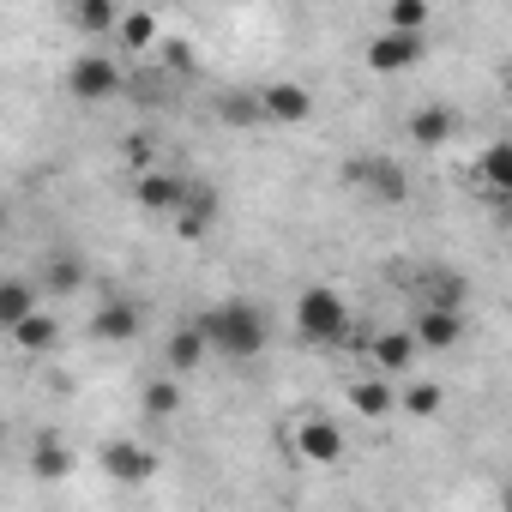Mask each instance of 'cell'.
I'll list each match as a JSON object with an SVG mask.
<instances>
[{
    "instance_id": "obj_9",
    "label": "cell",
    "mask_w": 512,
    "mask_h": 512,
    "mask_svg": "<svg viewBox=\"0 0 512 512\" xmlns=\"http://www.w3.org/2000/svg\"><path fill=\"white\" fill-rule=\"evenodd\" d=\"M73 470H79L73 446H67L55 428H43V434L31 440V482H49V488H55V482H67Z\"/></svg>"
},
{
    "instance_id": "obj_19",
    "label": "cell",
    "mask_w": 512,
    "mask_h": 512,
    "mask_svg": "<svg viewBox=\"0 0 512 512\" xmlns=\"http://www.w3.org/2000/svg\"><path fill=\"white\" fill-rule=\"evenodd\" d=\"M13 344H19L25 356H43V350H55V344H61V326H55V314H43V308H37L25 326H13Z\"/></svg>"
},
{
    "instance_id": "obj_8",
    "label": "cell",
    "mask_w": 512,
    "mask_h": 512,
    "mask_svg": "<svg viewBox=\"0 0 512 512\" xmlns=\"http://www.w3.org/2000/svg\"><path fill=\"white\" fill-rule=\"evenodd\" d=\"M253 103H260V121H308L314 115V97H308V85H296V79H278V85H266V91H253Z\"/></svg>"
},
{
    "instance_id": "obj_3",
    "label": "cell",
    "mask_w": 512,
    "mask_h": 512,
    "mask_svg": "<svg viewBox=\"0 0 512 512\" xmlns=\"http://www.w3.org/2000/svg\"><path fill=\"white\" fill-rule=\"evenodd\" d=\"M97 458H103V476L121 482V488H145V482L157 476V464H163L145 440H103Z\"/></svg>"
},
{
    "instance_id": "obj_2",
    "label": "cell",
    "mask_w": 512,
    "mask_h": 512,
    "mask_svg": "<svg viewBox=\"0 0 512 512\" xmlns=\"http://www.w3.org/2000/svg\"><path fill=\"white\" fill-rule=\"evenodd\" d=\"M296 332H302L308 344L368 350V338H362V332H356V320H350V302H344L332 284H314V290H302V296H296Z\"/></svg>"
},
{
    "instance_id": "obj_28",
    "label": "cell",
    "mask_w": 512,
    "mask_h": 512,
    "mask_svg": "<svg viewBox=\"0 0 512 512\" xmlns=\"http://www.w3.org/2000/svg\"><path fill=\"white\" fill-rule=\"evenodd\" d=\"M163 67L169 73H193V49L187 43H163Z\"/></svg>"
},
{
    "instance_id": "obj_11",
    "label": "cell",
    "mask_w": 512,
    "mask_h": 512,
    "mask_svg": "<svg viewBox=\"0 0 512 512\" xmlns=\"http://www.w3.org/2000/svg\"><path fill=\"white\" fill-rule=\"evenodd\" d=\"M43 308V290L31 278H0V338H13V326H25Z\"/></svg>"
},
{
    "instance_id": "obj_5",
    "label": "cell",
    "mask_w": 512,
    "mask_h": 512,
    "mask_svg": "<svg viewBox=\"0 0 512 512\" xmlns=\"http://www.w3.org/2000/svg\"><path fill=\"white\" fill-rule=\"evenodd\" d=\"M290 440H296V452H302L308 464H338V458H344V428H338L332 416H320V410H308Z\"/></svg>"
},
{
    "instance_id": "obj_7",
    "label": "cell",
    "mask_w": 512,
    "mask_h": 512,
    "mask_svg": "<svg viewBox=\"0 0 512 512\" xmlns=\"http://www.w3.org/2000/svg\"><path fill=\"white\" fill-rule=\"evenodd\" d=\"M350 175H356L380 205H404V199H410V175H404V163H398V157H362Z\"/></svg>"
},
{
    "instance_id": "obj_24",
    "label": "cell",
    "mask_w": 512,
    "mask_h": 512,
    "mask_svg": "<svg viewBox=\"0 0 512 512\" xmlns=\"http://www.w3.org/2000/svg\"><path fill=\"white\" fill-rule=\"evenodd\" d=\"M428 0H392V13H386V25L392 31H404V37H422V25H428Z\"/></svg>"
},
{
    "instance_id": "obj_10",
    "label": "cell",
    "mask_w": 512,
    "mask_h": 512,
    "mask_svg": "<svg viewBox=\"0 0 512 512\" xmlns=\"http://www.w3.org/2000/svg\"><path fill=\"white\" fill-rule=\"evenodd\" d=\"M422 55H428V43H422V37L380 31V37L368 43V73H404V67H416Z\"/></svg>"
},
{
    "instance_id": "obj_20",
    "label": "cell",
    "mask_w": 512,
    "mask_h": 512,
    "mask_svg": "<svg viewBox=\"0 0 512 512\" xmlns=\"http://www.w3.org/2000/svg\"><path fill=\"white\" fill-rule=\"evenodd\" d=\"M163 356H169L175 374H193V368L205 362V332H199V326H181V332L163 344Z\"/></svg>"
},
{
    "instance_id": "obj_22",
    "label": "cell",
    "mask_w": 512,
    "mask_h": 512,
    "mask_svg": "<svg viewBox=\"0 0 512 512\" xmlns=\"http://www.w3.org/2000/svg\"><path fill=\"white\" fill-rule=\"evenodd\" d=\"M67 19H73V31H85V37H103V31H115V25H121V13L109 7V0H79Z\"/></svg>"
},
{
    "instance_id": "obj_14",
    "label": "cell",
    "mask_w": 512,
    "mask_h": 512,
    "mask_svg": "<svg viewBox=\"0 0 512 512\" xmlns=\"http://www.w3.org/2000/svg\"><path fill=\"white\" fill-rule=\"evenodd\" d=\"M452 133H458V115L446 103H428V109L410 115V145L416 151H440V145H452Z\"/></svg>"
},
{
    "instance_id": "obj_6",
    "label": "cell",
    "mask_w": 512,
    "mask_h": 512,
    "mask_svg": "<svg viewBox=\"0 0 512 512\" xmlns=\"http://www.w3.org/2000/svg\"><path fill=\"white\" fill-rule=\"evenodd\" d=\"M223 217V199H217V187H205V181H187V193H181V205H175V235L181 241H199L211 223Z\"/></svg>"
},
{
    "instance_id": "obj_17",
    "label": "cell",
    "mask_w": 512,
    "mask_h": 512,
    "mask_svg": "<svg viewBox=\"0 0 512 512\" xmlns=\"http://www.w3.org/2000/svg\"><path fill=\"white\" fill-rule=\"evenodd\" d=\"M85 278H91V272H85L79 253H55V260L43 266V278H37V290H43V296H79Z\"/></svg>"
},
{
    "instance_id": "obj_13",
    "label": "cell",
    "mask_w": 512,
    "mask_h": 512,
    "mask_svg": "<svg viewBox=\"0 0 512 512\" xmlns=\"http://www.w3.org/2000/svg\"><path fill=\"white\" fill-rule=\"evenodd\" d=\"M368 356H374L380 380H398V374L416 368V338H410V332H374V338H368Z\"/></svg>"
},
{
    "instance_id": "obj_18",
    "label": "cell",
    "mask_w": 512,
    "mask_h": 512,
    "mask_svg": "<svg viewBox=\"0 0 512 512\" xmlns=\"http://www.w3.org/2000/svg\"><path fill=\"white\" fill-rule=\"evenodd\" d=\"M476 175H482L488 199H506V193H512V145H506V139H494V145L482 151V169H476Z\"/></svg>"
},
{
    "instance_id": "obj_15",
    "label": "cell",
    "mask_w": 512,
    "mask_h": 512,
    "mask_svg": "<svg viewBox=\"0 0 512 512\" xmlns=\"http://www.w3.org/2000/svg\"><path fill=\"white\" fill-rule=\"evenodd\" d=\"M91 338L97 344H127V338H139V308L133 302H103L97 314H91Z\"/></svg>"
},
{
    "instance_id": "obj_16",
    "label": "cell",
    "mask_w": 512,
    "mask_h": 512,
    "mask_svg": "<svg viewBox=\"0 0 512 512\" xmlns=\"http://www.w3.org/2000/svg\"><path fill=\"white\" fill-rule=\"evenodd\" d=\"M181 193H187V181H181V175H163V169H145V175L133 181V199H139L145 211H169V217H175Z\"/></svg>"
},
{
    "instance_id": "obj_26",
    "label": "cell",
    "mask_w": 512,
    "mask_h": 512,
    "mask_svg": "<svg viewBox=\"0 0 512 512\" xmlns=\"http://www.w3.org/2000/svg\"><path fill=\"white\" fill-rule=\"evenodd\" d=\"M392 404H404L410 416H434V410H440V386H434V380H416V386L392 392Z\"/></svg>"
},
{
    "instance_id": "obj_21",
    "label": "cell",
    "mask_w": 512,
    "mask_h": 512,
    "mask_svg": "<svg viewBox=\"0 0 512 512\" xmlns=\"http://www.w3.org/2000/svg\"><path fill=\"white\" fill-rule=\"evenodd\" d=\"M139 404H145V416H151V422H169V416L181 410V386H175L169 374H163V380H145Z\"/></svg>"
},
{
    "instance_id": "obj_27",
    "label": "cell",
    "mask_w": 512,
    "mask_h": 512,
    "mask_svg": "<svg viewBox=\"0 0 512 512\" xmlns=\"http://www.w3.org/2000/svg\"><path fill=\"white\" fill-rule=\"evenodd\" d=\"M121 157H127V169L145 175V169H151V133H127V139H121Z\"/></svg>"
},
{
    "instance_id": "obj_25",
    "label": "cell",
    "mask_w": 512,
    "mask_h": 512,
    "mask_svg": "<svg viewBox=\"0 0 512 512\" xmlns=\"http://www.w3.org/2000/svg\"><path fill=\"white\" fill-rule=\"evenodd\" d=\"M115 37H121L127 49H151V43H157V19H151V13H121Z\"/></svg>"
},
{
    "instance_id": "obj_23",
    "label": "cell",
    "mask_w": 512,
    "mask_h": 512,
    "mask_svg": "<svg viewBox=\"0 0 512 512\" xmlns=\"http://www.w3.org/2000/svg\"><path fill=\"white\" fill-rule=\"evenodd\" d=\"M350 404H356L362 416H386V410H392V386H386L380 374H374V380H356V386H350Z\"/></svg>"
},
{
    "instance_id": "obj_1",
    "label": "cell",
    "mask_w": 512,
    "mask_h": 512,
    "mask_svg": "<svg viewBox=\"0 0 512 512\" xmlns=\"http://www.w3.org/2000/svg\"><path fill=\"white\" fill-rule=\"evenodd\" d=\"M199 332H205V350H223V356H235V362H253V356L272 344V320H266V308H260V302H247V296L217 302V308L199 320Z\"/></svg>"
},
{
    "instance_id": "obj_12",
    "label": "cell",
    "mask_w": 512,
    "mask_h": 512,
    "mask_svg": "<svg viewBox=\"0 0 512 512\" xmlns=\"http://www.w3.org/2000/svg\"><path fill=\"white\" fill-rule=\"evenodd\" d=\"M410 338H416V350H458V338H464V314L422 308L416 326H410Z\"/></svg>"
},
{
    "instance_id": "obj_4",
    "label": "cell",
    "mask_w": 512,
    "mask_h": 512,
    "mask_svg": "<svg viewBox=\"0 0 512 512\" xmlns=\"http://www.w3.org/2000/svg\"><path fill=\"white\" fill-rule=\"evenodd\" d=\"M67 91L79 103H109V97H121V67L109 55H79L67 67Z\"/></svg>"
}]
</instances>
